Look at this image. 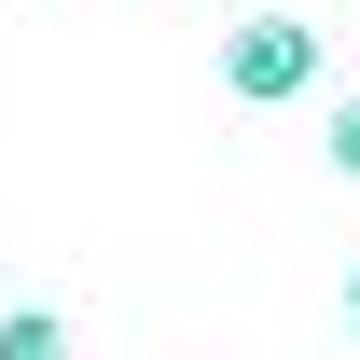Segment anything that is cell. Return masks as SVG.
<instances>
[{
    "instance_id": "6da1fadb",
    "label": "cell",
    "mask_w": 360,
    "mask_h": 360,
    "mask_svg": "<svg viewBox=\"0 0 360 360\" xmlns=\"http://www.w3.org/2000/svg\"><path fill=\"white\" fill-rule=\"evenodd\" d=\"M319 70H333V42H319L291 0H250L222 28V97H250V111H277V97H305Z\"/></svg>"
},
{
    "instance_id": "277c9868",
    "label": "cell",
    "mask_w": 360,
    "mask_h": 360,
    "mask_svg": "<svg viewBox=\"0 0 360 360\" xmlns=\"http://www.w3.org/2000/svg\"><path fill=\"white\" fill-rule=\"evenodd\" d=\"M347 319H360V264H347Z\"/></svg>"
},
{
    "instance_id": "7a4b0ae2",
    "label": "cell",
    "mask_w": 360,
    "mask_h": 360,
    "mask_svg": "<svg viewBox=\"0 0 360 360\" xmlns=\"http://www.w3.org/2000/svg\"><path fill=\"white\" fill-rule=\"evenodd\" d=\"M0 360H70V319L56 305H0Z\"/></svg>"
},
{
    "instance_id": "3957f363",
    "label": "cell",
    "mask_w": 360,
    "mask_h": 360,
    "mask_svg": "<svg viewBox=\"0 0 360 360\" xmlns=\"http://www.w3.org/2000/svg\"><path fill=\"white\" fill-rule=\"evenodd\" d=\"M319 153H333V180H360V97H333V125H319Z\"/></svg>"
}]
</instances>
